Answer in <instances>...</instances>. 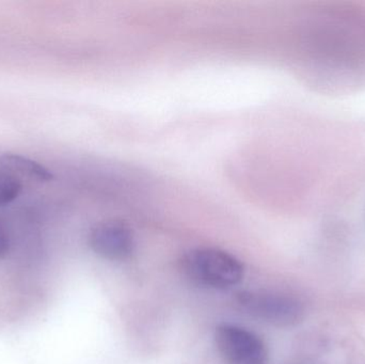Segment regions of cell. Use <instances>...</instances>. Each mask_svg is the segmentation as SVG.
<instances>
[{"label": "cell", "instance_id": "obj_4", "mask_svg": "<svg viewBox=\"0 0 365 364\" xmlns=\"http://www.w3.org/2000/svg\"><path fill=\"white\" fill-rule=\"evenodd\" d=\"M89 245L94 254L105 260H128L136 249V239L130 227L120 220H105L90 231Z\"/></svg>", "mask_w": 365, "mask_h": 364}, {"label": "cell", "instance_id": "obj_7", "mask_svg": "<svg viewBox=\"0 0 365 364\" xmlns=\"http://www.w3.org/2000/svg\"><path fill=\"white\" fill-rule=\"evenodd\" d=\"M10 248V237L6 226L0 222V259L4 258Z\"/></svg>", "mask_w": 365, "mask_h": 364}, {"label": "cell", "instance_id": "obj_1", "mask_svg": "<svg viewBox=\"0 0 365 364\" xmlns=\"http://www.w3.org/2000/svg\"><path fill=\"white\" fill-rule=\"evenodd\" d=\"M182 274L197 286L227 290L244 279V264L233 254L218 248H195L181 260Z\"/></svg>", "mask_w": 365, "mask_h": 364}, {"label": "cell", "instance_id": "obj_8", "mask_svg": "<svg viewBox=\"0 0 365 364\" xmlns=\"http://www.w3.org/2000/svg\"><path fill=\"white\" fill-rule=\"evenodd\" d=\"M292 364H317L315 363H309V361H299V363H295Z\"/></svg>", "mask_w": 365, "mask_h": 364}, {"label": "cell", "instance_id": "obj_2", "mask_svg": "<svg viewBox=\"0 0 365 364\" xmlns=\"http://www.w3.org/2000/svg\"><path fill=\"white\" fill-rule=\"evenodd\" d=\"M235 301L240 310L251 318L278 328L296 327L306 316L304 303L285 293L240 291Z\"/></svg>", "mask_w": 365, "mask_h": 364}, {"label": "cell", "instance_id": "obj_3", "mask_svg": "<svg viewBox=\"0 0 365 364\" xmlns=\"http://www.w3.org/2000/svg\"><path fill=\"white\" fill-rule=\"evenodd\" d=\"M215 345L227 364H267L268 350L265 342L253 331L222 323L215 329Z\"/></svg>", "mask_w": 365, "mask_h": 364}, {"label": "cell", "instance_id": "obj_5", "mask_svg": "<svg viewBox=\"0 0 365 364\" xmlns=\"http://www.w3.org/2000/svg\"><path fill=\"white\" fill-rule=\"evenodd\" d=\"M0 166L9 172L17 173L23 177H29L34 181L51 182L53 175L49 169L36 160H30L25 156L15 153H4L0 156Z\"/></svg>", "mask_w": 365, "mask_h": 364}, {"label": "cell", "instance_id": "obj_6", "mask_svg": "<svg viewBox=\"0 0 365 364\" xmlns=\"http://www.w3.org/2000/svg\"><path fill=\"white\" fill-rule=\"evenodd\" d=\"M21 184L13 173L0 169V207L10 204L19 198Z\"/></svg>", "mask_w": 365, "mask_h": 364}]
</instances>
